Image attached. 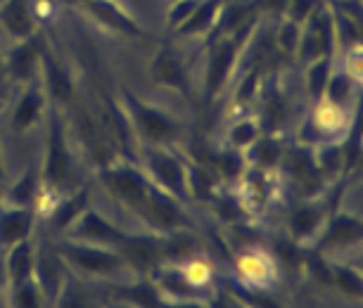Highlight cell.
I'll return each instance as SVG.
<instances>
[{
	"instance_id": "4",
	"label": "cell",
	"mask_w": 363,
	"mask_h": 308,
	"mask_svg": "<svg viewBox=\"0 0 363 308\" xmlns=\"http://www.w3.org/2000/svg\"><path fill=\"white\" fill-rule=\"evenodd\" d=\"M116 102L121 105L128 123H131L135 142L186 147V126L169 107L145 100L126 86H119Z\"/></svg>"
},
{
	"instance_id": "15",
	"label": "cell",
	"mask_w": 363,
	"mask_h": 308,
	"mask_svg": "<svg viewBox=\"0 0 363 308\" xmlns=\"http://www.w3.org/2000/svg\"><path fill=\"white\" fill-rule=\"evenodd\" d=\"M40 59V33L24 40H12L3 47V76L12 86H24L38 79Z\"/></svg>"
},
{
	"instance_id": "26",
	"label": "cell",
	"mask_w": 363,
	"mask_h": 308,
	"mask_svg": "<svg viewBox=\"0 0 363 308\" xmlns=\"http://www.w3.org/2000/svg\"><path fill=\"white\" fill-rule=\"evenodd\" d=\"M299 36H301V24L294 22V19L280 15L278 26H276V47L287 57H294L299 45Z\"/></svg>"
},
{
	"instance_id": "16",
	"label": "cell",
	"mask_w": 363,
	"mask_h": 308,
	"mask_svg": "<svg viewBox=\"0 0 363 308\" xmlns=\"http://www.w3.org/2000/svg\"><path fill=\"white\" fill-rule=\"evenodd\" d=\"M36 207H17V204H0V254L24 239L36 235L38 228Z\"/></svg>"
},
{
	"instance_id": "5",
	"label": "cell",
	"mask_w": 363,
	"mask_h": 308,
	"mask_svg": "<svg viewBox=\"0 0 363 308\" xmlns=\"http://www.w3.org/2000/svg\"><path fill=\"white\" fill-rule=\"evenodd\" d=\"M133 159L140 164V169L145 171L147 178L157 185V188L193 209V202H190V193H188V152H186V147L135 142Z\"/></svg>"
},
{
	"instance_id": "9",
	"label": "cell",
	"mask_w": 363,
	"mask_h": 308,
	"mask_svg": "<svg viewBox=\"0 0 363 308\" xmlns=\"http://www.w3.org/2000/svg\"><path fill=\"white\" fill-rule=\"evenodd\" d=\"M147 76L157 88L164 91H174L190 98L193 91V64L186 59L183 50H178L176 45L164 43L152 52V57L147 62Z\"/></svg>"
},
{
	"instance_id": "31",
	"label": "cell",
	"mask_w": 363,
	"mask_h": 308,
	"mask_svg": "<svg viewBox=\"0 0 363 308\" xmlns=\"http://www.w3.org/2000/svg\"><path fill=\"white\" fill-rule=\"evenodd\" d=\"M0 306H8V278L3 268V254H0Z\"/></svg>"
},
{
	"instance_id": "36",
	"label": "cell",
	"mask_w": 363,
	"mask_h": 308,
	"mask_svg": "<svg viewBox=\"0 0 363 308\" xmlns=\"http://www.w3.org/2000/svg\"><path fill=\"white\" fill-rule=\"evenodd\" d=\"M169 3H171V0H169Z\"/></svg>"
},
{
	"instance_id": "29",
	"label": "cell",
	"mask_w": 363,
	"mask_h": 308,
	"mask_svg": "<svg viewBox=\"0 0 363 308\" xmlns=\"http://www.w3.org/2000/svg\"><path fill=\"white\" fill-rule=\"evenodd\" d=\"M57 10H60V0H31V12L38 29L52 24L57 19Z\"/></svg>"
},
{
	"instance_id": "23",
	"label": "cell",
	"mask_w": 363,
	"mask_h": 308,
	"mask_svg": "<svg viewBox=\"0 0 363 308\" xmlns=\"http://www.w3.org/2000/svg\"><path fill=\"white\" fill-rule=\"evenodd\" d=\"M38 190H40L38 164L31 161V164H26L24 171L12 183L5 181L3 204H17V207H33V204H36V197H38Z\"/></svg>"
},
{
	"instance_id": "2",
	"label": "cell",
	"mask_w": 363,
	"mask_h": 308,
	"mask_svg": "<svg viewBox=\"0 0 363 308\" xmlns=\"http://www.w3.org/2000/svg\"><path fill=\"white\" fill-rule=\"evenodd\" d=\"M55 251L62 258L69 275L79 283H95V285H131L135 280L147 278L121 254V251L112 249V246L100 244H84L72 242V239L55 237L52 239Z\"/></svg>"
},
{
	"instance_id": "3",
	"label": "cell",
	"mask_w": 363,
	"mask_h": 308,
	"mask_svg": "<svg viewBox=\"0 0 363 308\" xmlns=\"http://www.w3.org/2000/svg\"><path fill=\"white\" fill-rule=\"evenodd\" d=\"M262 19L257 17V12L252 15L247 22H242L235 31L218 36L209 43H204V59H202V98L204 100H216L225 95V91L230 88L233 79L242 64V52L247 50L250 40L255 38V33L259 31Z\"/></svg>"
},
{
	"instance_id": "24",
	"label": "cell",
	"mask_w": 363,
	"mask_h": 308,
	"mask_svg": "<svg viewBox=\"0 0 363 308\" xmlns=\"http://www.w3.org/2000/svg\"><path fill=\"white\" fill-rule=\"evenodd\" d=\"M359 93H361V81L354 79L347 69H342L337 62H333L330 76L325 81L323 98L335 102V105L354 107L356 100H359Z\"/></svg>"
},
{
	"instance_id": "35",
	"label": "cell",
	"mask_w": 363,
	"mask_h": 308,
	"mask_svg": "<svg viewBox=\"0 0 363 308\" xmlns=\"http://www.w3.org/2000/svg\"><path fill=\"white\" fill-rule=\"evenodd\" d=\"M0 3H3V0H0Z\"/></svg>"
},
{
	"instance_id": "22",
	"label": "cell",
	"mask_w": 363,
	"mask_h": 308,
	"mask_svg": "<svg viewBox=\"0 0 363 308\" xmlns=\"http://www.w3.org/2000/svg\"><path fill=\"white\" fill-rule=\"evenodd\" d=\"M223 0H200V5L193 10L186 22H183L178 29L174 31L176 38L188 40V38H207L211 29H214L218 12H221Z\"/></svg>"
},
{
	"instance_id": "10",
	"label": "cell",
	"mask_w": 363,
	"mask_h": 308,
	"mask_svg": "<svg viewBox=\"0 0 363 308\" xmlns=\"http://www.w3.org/2000/svg\"><path fill=\"white\" fill-rule=\"evenodd\" d=\"M333 207H328L325 197H301V200L287 211L283 228L292 244L297 246H316L320 232H323L328 216Z\"/></svg>"
},
{
	"instance_id": "25",
	"label": "cell",
	"mask_w": 363,
	"mask_h": 308,
	"mask_svg": "<svg viewBox=\"0 0 363 308\" xmlns=\"http://www.w3.org/2000/svg\"><path fill=\"white\" fill-rule=\"evenodd\" d=\"M333 62H335V55H325V57H318L313 62L301 64V91L306 93L309 105L323 98L325 81H328V76H330Z\"/></svg>"
},
{
	"instance_id": "13",
	"label": "cell",
	"mask_w": 363,
	"mask_h": 308,
	"mask_svg": "<svg viewBox=\"0 0 363 308\" xmlns=\"http://www.w3.org/2000/svg\"><path fill=\"white\" fill-rule=\"evenodd\" d=\"M86 19H91L100 29L119 38H143V24L131 10L124 8L121 0H86L77 8Z\"/></svg>"
},
{
	"instance_id": "17",
	"label": "cell",
	"mask_w": 363,
	"mask_h": 308,
	"mask_svg": "<svg viewBox=\"0 0 363 308\" xmlns=\"http://www.w3.org/2000/svg\"><path fill=\"white\" fill-rule=\"evenodd\" d=\"M88 204H91V185L84 183V185H79L77 190H72V193L60 195L50 207V211L45 214L43 223H48V228H50L55 237H60L74 221H77L79 214Z\"/></svg>"
},
{
	"instance_id": "8",
	"label": "cell",
	"mask_w": 363,
	"mask_h": 308,
	"mask_svg": "<svg viewBox=\"0 0 363 308\" xmlns=\"http://www.w3.org/2000/svg\"><path fill=\"white\" fill-rule=\"evenodd\" d=\"M238 283L250 292H273L280 285V263L269 249L259 244L240 246L233 256Z\"/></svg>"
},
{
	"instance_id": "7",
	"label": "cell",
	"mask_w": 363,
	"mask_h": 308,
	"mask_svg": "<svg viewBox=\"0 0 363 308\" xmlns=\"http://www.w3.org/2000/svg\"><path fill=\"white\" fill-rule=\"evenodd\" d=\"M313 249L320 251V256L330 261H342L347 254L361 251V214L337 207L330 211L323 232Z\"/></svg>"
},
{
	"instance_id": "27",
	"label": "cell",
	"mask_w": 363,
	"mask_h": 308,
	"mask_svg": "<svg viewBox=\"0 0 363 308\" xmlns=\"http://www.w3.org/2000/svg\"><path fill=\"white\" fill-rule=\"evenodd\" d=\"M8 306H19V308H36V306H45L43 294H40L38 285L33 283V278L24 280L15 287L8 290Z\"/></svg>"
},
{
	"instance_id": "34",
	"label": "cell",
	"mask_w": 363,
	"mask_h": 308,
	"mask_svg": "<svg viewBox=\"0 0 363 308\" xmlns=\"http://www.w3.org/2000/svg\"><path fill=\"white\" fill-rule=\"evenodd\" d=\"M5 109H8V100L0 95V119H3V114H5Z\"/></svg>"
},
{
	"instance_id": "18",
	"label": "cell",
	"mask_w": 363,
	"mask_h": 308,
	"mask_svg": "<svg viewBox=\"0 0 363 308\" xmlns=\"http://www.w3.org/2000/svg\"><path fill=\"white\" fill-rule=\"evenodd\" d=\"M0 33L8 38V43L40 33L31 12V0H3L0 3Z\"/></svg>"
},
{
	"instance_id": "32",
	"label": "cell",
	"mask_w": 363,
	"mask_h": 308,
	"mask_svg": "<svg viewBox=\"0 0 363 308\" xmlns=\"http://www.w3.org/2000/svg\"><path fill=\"white\" fill-rule=\"evenodd\" d=\"M0 181H8V164H5V147H3V138H0Z\"/></svg>"
},
{
	"instance_id": "1",
	"label": "cell",
	"mask_w": 363,
	"mask_h": 308,
	"mask_svg": "<svg viewBox=\"0 0 363 308\" xmlns=\"http://www.w3.org/2000/svg\"><path fill=\"white\" fill-rule=\"evenodd\" d=\"M40 190L36 197V214L43 221L60 195H67L84 185L81 176V149L74 142V135L67 123V109L48 107L43 121V152L38 161Z\"/></svg>"
},
{
	"instance_id": "30",
	"label": "cell",
	"mask_w": 363,
	"mask_h": 308,
	"mask_svg": "<svg viewBox=\"0 0 363 308\" xmlns=\"http://www.w3.org/2000/svg\"><path fill=\"white\" fill-rule=\"evenodd\" d=\"M320 3H323V0H285V10H283V15L301 24L306 17L311 15L313 10L318 8Z\"/></svg>"
},
{
	"instance_id": "6",
	"label": "cell",
	"mask_w": 363,
	"mask_h": 308,
	"mask_svg": "<svg viewBox=\"0 0 363 308\" xmlns=\"http://www.w3.org/2000/svg\"><path fill=\"white\" fill-rule=\"evenodd\" d=\"M60 237L72 239V242L100 244V246H112L116 251H124L128 244H133L135 239L143 237V232L131 230L114 214L109 216L105 209L95 207V204H88L79 214L77 221H74Z\"/></svg>"
},
{
	"instance_id": "28",
	"label": "cell",
	"mask_w": 363,
	"mask_h": 308,
	"mask_svg": "<svg viewBox=\"0 0 363 308\" xmlns=\"http://www.w3.org/2000/svg\"><path fill=\"white\" fill-rule=\"evenodd\" d=\"M197 5H200V0H171L167 8V26L171 29V33L193 15V10Z\"/></svg>"
},
{
	"instance_id": "19",
	"label": "cell",
	"mask_w": 363,
	"mask_h": 308,
	"mask_svg": "<svg viewBox=\"0 0 363 308\" xmlns=\"http://www.w3.org/2000/svg\"><path fill=\"white\" fill-rule=\"evenodd\" d=\"M287 149V140L283 133L276 131H264L252 145L245 149V164L259 171H278L283 154Z\"/></svg>"
},
{
	"instance_id": "33",
	"label": "cell",
	"mask_w": 363,
	"mask_h": 308,
	"mask_svg": "<svg viewBox=\"0 0 363 308\" xmlns=\"http://www.w3.org/2000/svg\"><path fill=\"white\" fill-rule=\"evenodd\" d=\"M81 3H86V0H60V5H69V8H79Z\"/></svg>"
},
{
	"instance_id": "11",
	"label": "cell",
	"mask_w": 363,
	"mask_h": 308,
	"mask_svg": "<svg viewBox=\"0 0 363 308\" xmlns=\"http://www.w3.org/2000/svg\"><path fill=\"white\" fill-rule=\"evenodd\" d=\"M15 98L8 102V109H5V119H8V128L17 135H26L36 128L43 126L48 107H50V100L40 86V81H29L24 86L15 88Z\"/></svg>"
},
{
	"instance_id": "14",
	"label": "cell",
	"mask_w": 363,
	"mask_h": 308,
	"mask_svg": "<svg viewBox=\"0 0 363 308\" xmlns=\"http://www.w3.org/2000/svg\"><path fill=\"white\" fill-rule=\"evenodd\" d=\"M33 283L38 285L40 294H43L45 306L60 304V297L69 285V270L62 263V258L55 251V246L43 244L36 239V258H33Z\"/></svg>"
},
{
	"instance_id": "12",
	"label": "cell",
	"mask_w": 363,
	"mask_h": 308,
	"mask_svg": "<svg viewBox=\"0 0 363 308\" xmlns=\"http://www.w3.org/2000/svg\"><path fill=\"white\" fill-rule=\"evenodd\" d=\"M38 81L50 100V105L67 109L74 102L77 76L72 67L55 55V50L40 36V59H38Z\"/></svg>"
},
{
	"instance_id": "21",
	"label": "cell",
	"mask_w": 363,
	"mask_h": 308,
	"mask_svg": "<svg viewBox=\"0 0 363 308\" xmlns=\"http://www.w3.org/2000/svg\"><path fill=\"white\" fill-rule=\"evenodd\" d=\"M33 258H36V235L15 246H10V249L5 251L3 268H5V278H8V290L31 278Z\"/></svg>"
},
{
	"instance_id": "20",
	"label": "cell",
	"mask_w": 363,
	"mask_h": 308,
	"mask_svg": "<svg viewBox=\"0 0 363 308\" xmlns=\"http://www.w3.org/2000/svg\"><path fill=\"white\" fill-rule=\"evenodd\" d=\"M262 133H264L262 119H259L255 112H240L223 126V131L218 133L216 145L245 152Z\"/></svg>"
}]
</instances>
